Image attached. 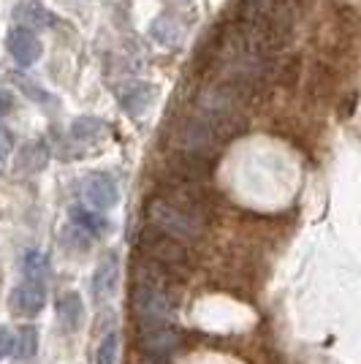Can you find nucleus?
<instances>
[{
	"label": "nucleus",
	"instance_id": "nucleus-2",
	"mask_svg": "<svg viewBox=\"0 0 361 364\" xmlns=\"http://www.w3.org/2000/svg\"><path fill=\"white\" fill-rule=\"evenodd\" d=\"M168 269L158 267L144 258L139 267L134 289H131V313L141 329H155V326H168L174 318V304L168 296Z\"/></svg>",
	"mask_w": 361,
	"mask_h": 364
},
{
	"label": "nucleus",
	"instance_id": "nucleus-5",
	"mask_svg": "<svg viewBox=\"0 0 361 364\" xmlns=\"http://www.w3.org/2000/svg\"><path fill=\"white\" fill-rule=\"evenodd\" d=\"M46 304V286L44 280L38 277H25L14 291H11V299H9V307L11 313L19 316V318H33L44 310Z\"/></svg>",
	"mask_w": 361,
	"mask_h": 364
},
{
	"label": "nucleus",
	"instance_id": "nucleus-14",
	"mask_svg": "<svg viewBox=\"0 0 361 364\" xmlns=\"http://www.w3.org/2000/svg\"><path fill=\"white\" fill-rule=\"evenodd\" d=\"M117 346H120V334L112 332L104 334L101 346H98V353H95V364H114L117 362Z\"/></svg>",
	"mask_w": 361,
	"mask_h": 364
},
{
	"label": "nucleus",
	"instance_id": "nucleus-9",
	"mask_svg": "<svg viewBox=\"0 0 361 364\" xmlns=\"http://www.w3.org/2000/svg\"><path fill=\"white\" fill-rule=\"evenodd\" d=\"M139 346L150 356H166L180 346V334L168 326H155V329H141L139 332Z\"/></svg>",
	"mask_w": 361,
	"mask_h": 364
},
{
	"label": "nucleus",
	"instance_id": "nucleus-13",
	"mask_svg": "<svg viewBox=\"0 0 361 364\" xmlns=\"http://www.w3.org/2000/svg\"><path fill=\"white\" fill-rule=\"evenodd\" d=\"M36 348H38V332H36V326H19V332H16V340H14V353L16 359H31L36 356Z\"/></svg>",
	"mask_w": 361,
	"mask_h": 364
},
{
	"label": "nucleus",
	"instance_id": "nucleus-17",
	"mask_svg": "<svg viewBox=\"0 0 361 364\" xmlns=\"http://www.w3.org/2000/svg\"><path fill=\"white\" fill-rule=\"evenodd\" d=\"M14 340H16L14 334H11L6 326H3V323H0V359H6V356L14 350Z\"/></svg>",
	"mask_w": 361,
	"mask_h": 364
},
{
	"label": "nucleus",
	"instance_id": "nucleus-12",
	"mask_svg": "<svg viewBox=\"0 0 361 364\" xmlns=\"http://www.w3.org/2000/svg\"><path fill=\"white\" fill-rule=\"evenodd\" d=\"M71 223H74L82 234H90V237H104V234H109V220L101 218L95 210L74 207V210H71Z\"/></svg>",
	"mask_w": 361,
	"mask_h": 364
},
{
	"label": "nucleus",
	"instance_id": "nucleus-18",
	"mask_svg": "<svg viewBox=\"0 0 361 364\" xmlns=\"http://www.w3.org/2000/svg\"><path fill=\"white\" fill-rule=\"evenodd\" d=\"M11 109H14V92L0 87V117H6Z\"/></svg>",
	"mask_w": 361,
	"mask_h": 364
},
{
	"label": "nucleus",
	"instance_id": "nucleus-3",
	"mask_svg": "<svg viewBox=\"0 0 361 364\" xmlns=\"http://www.w3.org/2000/svg\"><path fill=\"white\" fill-rule=\"evenodd\" d=\"M139 247H141V253H144L147 261L163 267L168 272H174V269H180V267L188 264V247H185V242L155 226H147L141 231Z\"/></svg>",
	"mask_w": 361,
	"mask_h": 364
},
{
	"label": "nucleus",
	"instance_id": "nucleus-10",
	"mask_svg": "<svg viewBox=\"0 0 361 364\" xmlns=\"http://www.w3.org/2000/svg\"><path fill=\"white\" fill-rule=\"evenodd\" d=\"M58 318H60L63 329L68 332H76L85 321V304H82V296L76 291H65L60 299H58Z\"/></svg>",
	"mask_w": 361,
	"mask_h": 364
},
{
	"label": "nucleus",
	"instance_id": "nucleus-16",
	"mask_svg": "<svg viewBox=\"0 0 361 364\" xmlns=\"http://www.w3.org/2000/svg\"><path fill=\"white\" fill-rule=\"evenodd\" d=\"M14 150V134L6 128V125H0V171L6 166V161H9V155Z\"/></svg>",
	"mask_w": 361,
	"mask_h": 364
},
{
	"label": "nucleus",
	"instance_id": "nucleus-1",
	"mask_svg": "<svg viewBox=\"0 0 361 364\" xmlns=\"http://www.w3.org/2000/svg\"><path fill=\"white\" fill-rule=\"evenodd\" d=\"M147 218L155 228L177 240H198L207 228L201 185L171 180L147 198Z\"/></svg>",
	"mask_w": 361,
	"mask_h": 364
},
{
	"label": "nucleus",
	"instance_id": "nucleus-8",
	"mask_svg": "<svg viewBox=\"0 0 361 364\" xmlns=\"http://www.w3.org/2000/svg\"><path fill=\"white\" fill-rule=\"evenodd\" d=\"M117 277H120V258L114 256V253H109V256L98 264L95 277H92V296H95V302H104V299H109V296L114 294Z\"/></svg>",
	"mask_w": 361,
	"mask_h": 364
},
{
	"label": "nucleus",
	"instance_id": "nucleus-7",
	"mask_svg": "<svg viewBox=\"0 0 361 364\" xmlns=\"http://www.w3.org/2000/svg\"><path fill=\"white\" fill-rule=\"evenodd\" d=\"M14 16L19 19V25L28 28V31H31V28H36V31L58 28V22H60V19L49 11L44 3H38V0H22V3H16Z\"/></svg>",
	"mask_w": 361,
	"mask_h": 364
},
{
	"label": "nucleus",
	"instance_id": "nucleus-4",
	"mask_svg": "<svg viewBox=\"0 0 361 364\" xmlns=\"http://www.w3.org/2000/svg\"><path fill=\"white\" fill-rule=\"evenodd\" d=\"M82 196L85 201L90 204L95 213H104V210H112V207H117V201H120V188H117V182L112 174H106V171H92L85 177L82 182Z\"/></svg>",
	"mask_w": 361,
	"mask_h": 364
},
{
	"label": "nucleus",
	"instance_id": "nucleus-11",
	"mask_svg": "<svg viewBox=\"0 0 361 364\" xmlns=\"http://www.w3.org/2000/svg\"><path fill=\"white\" fill-rule=\"evenodd\" d=\"M120 104L128 114L139 117V114L152 104V87L150 85H144V82H131V85L122 90Z\"/></svg>",
	"mask_w": 361,
	"mask_h": 364
},
{
	"label": "nucleus",
	"instance_id": "nucleus-6",
	"mask_svg": "<svg viewBox=\"0 0 361 364\" xmlns=\"http://www.w3.org/2000/svg\"><path fill=\"white\" fill-rule=\"evenodd\" d=\"M6 46H9V52H11V58H14L19 65H33V63L41 58V41H38V36L28 28H22V25H16L14 31L6 36Z\"/></svg>",
	"mask_w": 361,
	"mask_h": 364
},
{
	"label": "nucleus",
	"instance_id": "nucleus-15",
	"mask_svg": "<svg viewBox=\"0 0 361 364\" xmlns=\"http://www.w3.org/2000/svg\"><path fill=\"white\" fill-rule=\"evenodd\" d=\"M104 128H106V125L98 120V117H79V120L71 125V136L85 141V139H95L101 131H104Z\"/></svg>",
	"mask_w": 361,
	"mask_h": 364
}]
</instances>
